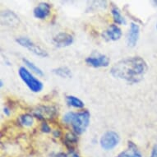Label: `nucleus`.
Wrapping results in <instances>:
<instances>
[{
  "instance_id": "obj_1",
  "label": "nucleus",
  "mask_w": 157,
  "mask_h": 157,
  "mask_svg": "<svg viewBox=\"0 0 157 157\" xmlns=\"http://www.w3.org/2000/svg\"><path fill=\"white\" fill-rule=\"evenodd\" d=\"M148 70L147 62L138 56L129 57L116 63L110 70L115 78L127 81L130 83L139 82L143 79Z\"/></svg>"
},
{
  "instance_id": "obj_2",
  "label": "nucleus",
  "mask_w": 157,
  "mask_h": 157,
  "mask_svg": "<svg viewBox=\"0 0 157 157\" xmlns=\"http://www.w3.org/2000/svg\"><path fill=\"white\" fill-rule=\"evenodd\" d=\"M90 118V113L87 110H82L77 113L68 112L63 116V121L66 124H71L76 133L82 134L89 126Z\"/></svg>"
},
{
  "instance_id": "obj_3",
  "label": "nucleus",
  "mask_w": 157,
  "mask_h": 157,
  "mask_svg": "<svg viewBox=\"0 0 157 157\" xmlns=\"http://www.w3.org/2000/svg\"><path fill=\"white\" fill-rule=\"evenodd\" d=\"M19 76L21 79L24 82L28 88L33 92H40L44 87L43 83L40 80H38L36 77H35L31 74L29 70H27L25 67H21L18 70Z\"/></svg>"
},
{
  "instance_id": "obj_4",
  "label": "nucleus",
  "mask_w": 157,
  "mask_h": 157,
  "mask_svg": "<svg viewBox=\"0 0 157 157\" xmlns=\"http://www.w3.org/2000/svg\"><path fill=\"white\" fill-rule=\"evenodd\" d=\"M16 41L21 46L28 49L30 51L32 52L33 54H35L37 56L42 57V58H46V57L49 56L46 50H44V49H42L41 47H40L39 45L33 43L30 39L26 38V37H19V38L16 39Z\"/></svg>"
},
{
  "instance_id": "obj_5",
  "label": "nucleus",
  "mask_w": 157,
  "mask_h": 157,
  "mask_svg": "<svg viewBox=\"0 0 157 157\" xmlns=\"http://www.w3.org/2000/svg\"><path fill=\"white\" fill-rule=\"evenodd\" d=\"M119 134L113 131L106 132L101 138V146L104 150L109 151L113 149L114 147L119 144Z\"/></svg>"
},
{
  "instance_id": "obj_6",
  "label": "nucleus",
  "mask_w": 157,
  "mask_h": 157,
  "mask_svg": "<svg viewBox=\"0 0 157 157\" xmlns=\"http://www.w3.org/2000/svg\"><path fill=\"white\" fill-rule=\"evenodd\" d=\"M86 63L93 67H105L109 64V59L104 54H95L87 57L86 59Z\"/></svg>"
},
{
  "instance_id": "obj_7",
  "label": "nucleus",
  "mask_w": 157,
  "mask_h": 157,
  "mask_svg": "<svg viewBox=\"0 0 157 157\" xmlns=\"http://www.w3.org/2000/svg\"><path fill=\"white\" fill-rule=\"evenodd\" d=\"M56 108H54V106H39L34 111V116L39 119H52L56 115Z\"/></svg>"
},
{
  "instance_id": "obj_8",
  "label": "nucleus",
  "mask_w": 157,
  "mask_h": 157,
  "mask_svg": "<svg viewBox=\"0 0 157 157\" xmlns=\"http://www.w3.org/2000/svg\"><path fill=\"white\" fill-rule=\"evenodd\" d=\"M122 36V31L116 25H110L107 30L102 33V37L107 41H115L119 40Z\"/></svg>"
},
{
  "instance_id": "obj_9",
  "label": "nucleus",
  "mask_w": 157,
  "mask_h": 157,
  "mask_svg": "<svg viewBox=\"0 0 157 157\" xmlns=\"http://www.w3.org/2000/svg\"><path fill=\"white\" fill-rule=\"evenodd\" d=\"M53 42L57 47L59 48L69 46L73 42V36L66 32H61L54 36Z\"/></svg>"
},
{
  "instance_id": "obj_10",
  "label": "nucleus",
  "mask_w": 157,
  "mask_h": 157,
  "mask_svg": "<svg viewBox=\"0 0 157 157\" xmlns=\"http://www.w3.org/2000/svg\"><path fill=\"white\" fill-rule=\"evenodd\" d=\"M140 35V27L137 24L132 22L130 25V29H129L128 34V38H127V42L128 45L130 47H134L136 44L138 39H139Z\"/></svg>"
},
{
  "instance_id": "obj_11",
  "label": "nucleus",
  "mask_w": 157,
  "mask_h": 157,
  "mask_svg": "<svg viewBox=\"0 0 157 157\" xmlns=\"http://www.w3.org/2000/svg\"><path fill=\"white\" fill-rule=\"evenodd\" d=\"M2 24L9 26H17L19 24V17L12 11H3L1 13Z\"/></svg>"
},
{
  "instance_id": "obj_12",
  "label": "nucleus",
  "mask_w": 157,
  "mask_h": 157,
  "mask_svg": "<svg viewBox=\"0 0 157 157\" xmlns=\"http://www.w3.org/2000/svg\"><path fill=\"white\" fill-rule=\"evenodd\" d=\"M50 4L47 3H40L34 8L33 13L35 17L38 19H44L46 18L50 13Z\"/></svg>"
},
{
  "instance_id": "obj_13",
  "label": "nucleus",
  "mask_w": 157,
  "mask_h": 157,
  "mask_svg": "<svg viewBox=\"0 0 157 157\" xmlns=\"http://www.w3.org/2000/svg\"><path fill=\"white\" fill-rule=\"evenodd\" d=\"M117 157H142V154L136 145L131 141H128V148L126 151L120 152Z\"/></svg>"
},
{
  "instance_id": "obj_14",
  "label": "nucleus",
  "mask_w": 157,
  "mask_h": 157,
  "mask_svg": "<svg viewBox=\"0 0 157 157\" xmlns=\"http://www.w3.org/2000/svg\"><path fill=\"white\" fill-rule=\"evenodd\" d=\"M111 13H112V16H113V21L114 22L117 24H126V20L125 18L122 16L121 12L119 9V8L115 6L114 4L112 5V8H111Z\"/></svg>"
},
{
  "instance_id": "obj_15",
  "label": "nucleus",
  "mask_w": 157,
  "mask_h": 157,
  "mask_svg": "<svg viewBox=\"0 0 157 157\" xmlns=\"http://www.w3.org/2000/svg\"><path fill=\"white\" fill-rule=\"evenodd\" d=\"M64 144L66 145V147L67 148H69L71 150H73V147L77 144L78 142V138L76 134L72 133V132H67L64 136Z\"/></svg>"
},
{
  "instance_id": "obj_16",
  "label": "nucleus",
  "mask_w": 157,
  "mask_h": 157,
  "mask_svg": "<svg viewBox=\"0 0 157 157\" xmlns=\"http://www.w3.org/2000/svg\"><path fill=\"white\" fill-rule=\"evenodd\" d=\"M53 72L57 76L63 77V78H67V77H72L71 70L67 67H59L58 68H54L53 69Z\"/></svg>"
},
{
  "instance_id": "obj_17",
  "label": "nucleus",
  "mask_w": 157,
  "mask_h": 157,
  "mask_svg": "<svg viewBox=\"0 0 157 157\" xmlns=\"http://www.w3.org/2000/svg\"><path fill=\"white\" fill-rule=\"evenodd\" d=\"M67 102L69 105L77 109H82L85 105L82 100H80L79 98L76 97V96H73V95L67 96Z\"/></svg>"
},
{
  "instance_id": "obj_18",
  "label": "nucleus",
  "mask_w": 157,
  "mask_h": 157,
  "mask_svg": "<svg viewBox=\"0 0 157 157\" xmlns=\"http://www.w3.org/2000/svg\"><path fill=\"white\" fill-rule=\"evenodd\" d=\"M18 122L22 126L31 127L33 125L34 119L33 117L31 114L25 113V114H22V115H21L18 118Z\"/></svg>"
},
{
  "instance_id": "obj_19",
  "label": "nucleus",
  "mask_w": 157,
  "mask_h": 157,
  "mask_svg": "<svg viewBox=\"0 0 157 157\" xmlns=\"http://www.w3.org/2000/svg\"><path fill=\"white\" fill-rule=\"evenodd\" d=\"M22 61L25 63L26 67H28L29 69L31 70V72H33L34 73H36L38 76H44V72L40 67H38L36 64H34L33 63L31 62L30 60L26 59H22Z\"/></svg>"
},
{
  "instance_id": "obj_20",
  "label": "nucleus",
  "mask_w": 157,
  "mask_h": 157,
  "mask_svg": "<svg viewBox=\"0 0 157 157\" xmlns=\"http://www.w3.org/2000/svg\"><path fill=\"white\" fill-rule=\"evenodd\" d=\"M40 130H41L44 133H49L51 132V128L46 122H43L41 124V127H40Z\"/></svg>"
},
{
  "instance_id": "obj_21",
  "label": "nucleus",
  "mask_w": 157,
  "mask_h": 157,
  "mask_svg": "<svg viewBox=\"0 0 157 157\" xmlns=\"http://www.w3.org/2000/svg\"><path fill=\"white\" fill-rule=\"evenodd\" d=\"M150 157H157V145H155L152 148L151 154Z\"/></svg>"
},
{
  "instance_id": "obj_22",
  "label": "nucleus",
  "mask_w": 157,
  "mask_h": 157,
  "mask_svg": "<svg viewBox=\"0 0 157 157\" xmlns=\"http://www.w3.org/2000/svg\"><path fill=\"white\" fill-rule=\"evenodd\" d=\"M3 113L7 116L10 115V113H11L10 109L8 108V107H4V108H3Z\"/></svg>"
},
{
  "instance_id": "obj_23",
  "label": "nucleus",
  "mask_w": 157,
  "mask_h": 157,
  "mask_svg": "<svg viewBox=\"0 0 157 157\" xmlns=\"http://www.w3.org/2000/svg\"><path fill=\"white\" fill-rule=\"evenodd\" d=\"M54 157H67V155L64 153H63V152H60V153H58L54 155Z\"/></svg>"
},
{
  "instance_id": "obj_24",
  "label": "nucleus",
  "mask_w": 157,
  "mask_h": 157,
  "mask_svg": "<svg viewBox=\"0 0 157 157\" xmlns=\"http://www.w3.org/2000/svg\"><path fill=\"white\" fill-rule=\"evenodd\" d=\"M67 157H79V155L76 153H74L73 151H72L69 155H67Z\"/></svg>"
},
{
  "instance_id": "obj_25",
  "label": "nucleus",
  "mask_w": 157,
  "mask_h": 157,
  "mask_svg": "<svg viewBox=\"0 0 157 157\" xmlns=\"http://www.w3.org/2000/svg\"><path fill=\"white\" fill-rule=\"evenodd\" d=\"M60 134H61V132H60L59 131H58V130H56V131H55V132H54V136H56V137H58V136H59Z\"/></svg>"
},
{
  "instance_id": "obj_26",
  "label": "nucleus",
  "mask_w": 157,
  "mask_h": 157,
  "mask_svg": "<svg viewBox=\"0 0 157 157\" xmlns=\"http://www.w3.org/2000/svg\"><path fill=\"white\" fill-rule=\"evenodd\" d=\"M3 81L1 80V81H0V86H1V87H3Z\"/></svg>"
},
{
  "instance_id": "obj_27",
  "label": "nucleus",
  "mask_w": 157,
  "mask_h": 157,
  "mask_svg": "<svg viewBox=\"0 0 157 157\" xmlns=\"http://www.w3.org/2000/svg\"><path fill=\"white\" fill-rule=\"evenodd\" d=\"M153 3H154L155 7H157V0L156 1H153Z\"/></svg>"
},
{
  "instance_id": "obj_28",
  "label": "nucleus",
  "mask_w": 157,
  "mask_h": 157,
  "mask_svg": "<svg viewBox=\"0 0 157 157\" xmlns=\"http://www.w3.org/2000/svg\"><path fill=\"white\" fill-rule=\"evenodd\" d=\"M156 30H157V24H156Z\"/></svg>"
}]
</instances>
